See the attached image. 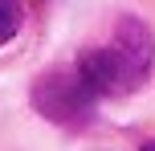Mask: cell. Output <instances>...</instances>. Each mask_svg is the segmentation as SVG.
Listing matches in <instances>:
<instances>
[{"mask_svg": "<svg viewBox=\"0 0 155 151\" xmlns=\"http://www.w3.org/2000/svg\"><path fill=\"white\" fill-rule=\"evenodd\" d=\"M33 106L45 114L49 123L61 127H82L94 110V94L86 90V82L78 78V70H49L33 86Z\"/></svg>", "mask_w": 155, "mask_h": 151, "instance_id": "1", "label": "cell"}, {"mask_svg": "<svg viewBox=\"0 0 155 151\" xmlns=\"http://www.w3.org/2000/svg\"><path fill=\"white\" fill-rule=\"evenodd\" d=\"M78 78L86 82V90H90L94 98H102V94H123V90H135L114 49H86V53H82V61H78Z\"/></svg>", "mask_w": 155, "mask_h": 151, "instance_id": "2", "label": "cell"}, {"mask_svg": "<svg viewBox=\"0 0 155 151\" xmlns=\"http://www.w3.org/2000/svg\"><path fill=\"white\" fill-rule=\"evenodd\" d=\"M110 49L118 53V61H123V70H127V78H131V86H139V82L147 78V70H151V53H155L147 25L135 21V16H127V21L118 25L114 45H110Z\"/></svg>", "mask_w": 155, "mask_h": 151, "instance_id": "3", "label": "cell"}, {"mask_svg": "<svg viewBox=\"0 0 155 151\" xmlns=\"http://www.w3.org/2000/svg\"><path fill=\"white\" fill-rule=\"evenodd\" d=\"M21 21H25L21 0H0V45H4V41H12L16 33H21Z\"/></svg>", "mask_w": 155, "mask_h": 151, "instance_id": "4", "label": "cell"}, {"mask_svg": "<svg viewBox=\"0 0 155 151\" xmlns=\"http://www.w3.org/2000/svg\"><path fill=\"white\" fill-rule=\"evenodd\" d=\"M143 151H155V139H151V143H143Z\"/></svg>", "mask_w": 155, "mask_h": 151, "instance_id": "5", "label": "cell"}]
</instances>
